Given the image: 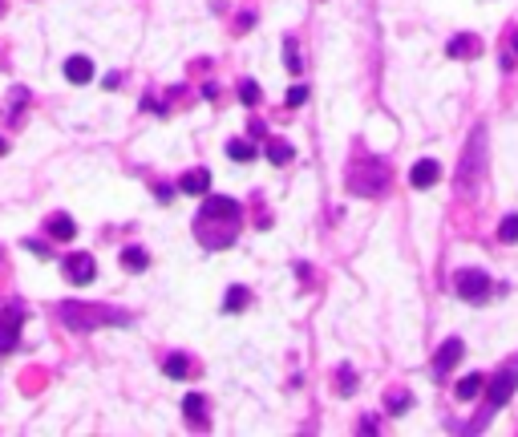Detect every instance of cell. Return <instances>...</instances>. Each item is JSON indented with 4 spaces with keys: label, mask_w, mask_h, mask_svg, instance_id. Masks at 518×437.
Here are the masks:
<instances>
[{
    "label": "cell",
    "mask_w": 518,
    "mask_h": 437,
    "mask_svg": "<svg viewBox=\"0 0 518 437\" xmlns=\"http://www.w3.org/2000/svg\"><path fill=\"white\" fill-rule=\"evenodd\" d=\"M336 393L340 397H353L356 393V372L348 369V365H344V369H340V381H336Z\"/></svg>",
    "instance_id": "22"
},
{
    "label": "cell",
    "mask_w": 518,
    "mask_h": 437,
    "mask_svg": "<svg viewBox=\"0 0 518 437\" xmlns=\"http://www.w3.org/2000/svg\"><path fill=\"white\" fill-rule=\"evenodd\" d=\"M478 49H482V41H478L474 32H457L450 45H446V53L457 57V61H469V57H478Z\"/></svg>",
    "instance_id": "12"
},
{
    "label": "cell",
    "mask_w": 518,
    "mask_h": 437,
    "mask_svg": "<svg viewBox=\"0 0 518 437\" xmlns=\"http://www.w3.org/2000/svg\"><path fill=\"white\" fill-rule=\"evenodd\" d=\"M203 409H207V401H203L198 393L182 401V413H187V421H194V425H207V413H203Z\"/></svg>",
    "instance_id": "19"
},
{
    "label": "cell",
    "mask_w": 518,
    "mask_h": 437,
    "mask_svg": "<svg viewBox=\"0 0 518 437\" xmlns=\"http://www.w3.org/2000/svg\"><path fill=\"white\" fill-rule=\"evenodd\" d=\"M388 182V170L385 162H372V158H360L353 162V170H348V191L353 194H381Z\"/></svg>",
    "instance_id": "3"
},
{
    "label": "cell",
    "mask_w": 518,
    "mask_h": 437,
    "mask_svg": "<svg viewBox=\"0 0 518 437\" xmlns=\"http://www.w3.org/2000/svg\"><path fill=\"white\" fill-rule=\"evenodd\" d=\"M291 154H296V150H291V142H284V138L267 142V158H272L275 166H288V162H291Z\"/></svg>",
    "instance_id": "20"
},
{
    "label": "cell",
    "mask_w": 518,
    "mask_h": 437,
    "mask_svg": "<svg viewBox=\"0 0 518 437\" xmlns=\"http://www.w3.org/2000/svg\"><path fill=\"white\" fill-rule=\"evenodd\" d=\"M284 65H288L291 73H300V57H296V45L288 41V53H284Z\"/></svg>",
    "instance_id": "27"
},
{
    "label": "cell",
    "mask_w": 518,
    "mask_h": 437,
    "mask_svg": "<svg viewBox=\"0 0 518 437\" xmlns=\"http://www.w3.org/2000/svg\"><path fill=\"white\" fill-rule=\"evenodd\" d=\"M239 101H243V106H255V101H259V85H255V81H239Z\"/></svg>",
    "instance_id": "24"
},
{
    "label": "cell",
    "mask_w": 518,
    "mask_h": 437,
    "mask_svg": "<svg viewBox=\"0 0 518 437\" xmlns=\"http://www.w3.org/2000/svg\"><path fill=\"white\" fill-rule=\"evenodd\" d=\"M4 150H8V142H4V138H0V154H4Z\"/></svg>",
    "instance_id": "29"
},
{
    "label": "cell",
    "mask_w": 518,
    "mask_h": 437,
    "mask_svg": "<svg viewBox=\"0 0 518 437\" xmlns=\"http://www.w3.org/2000/svg\"><path fill=\"white\" fill-rule=\"evenodd\" d=\"M0 8H4V4H0Z\"/></svg>",
    "instance_id": "30"
},
{
    "label": "cell",
    "mask_w": 518,
    "mask_h": 437,
    "mask_svg": "<svg viewBox=\"0 0 518 437\" xmlns=\"http://www.w3.org/2000/svg\"><path fill=\"white\" fill-rule=\"evenodd\" d=\"M65 81H69V85H89V81H94V61H89V57H69V61H65Z\"/></svg>",
    "instance_id": "11"
},
{
    "label": "cell",
    "mask_w": 518,
    "mask_h": 437,
    "mask_svg": "<svg viewBox=\"0 0 518 437\" xmlns=\"http://www.w3.org/2000/svg\"><path fill=\"white\" fill-rule=\"evenodd\" d=\"M122 267H126V272H146V267H150V255H146L142 247H126V251H122Z\"/></svg>",
    "instance_id": "18"
},
{
    "label": "cell",
    "mask_w": 518,
    "mask_h": 437,
    "mask_svg": "<svg viewBox=\"0 0 518 437\" xmlns=\"http://www.w3.org/2000/svg\"><path fill=\"white\" fill-rule=\"evenodd\" d=\"M162 372H166L170 381H187V376H191V360H187L182 353H170L166 356V365H162Z\"/></svg>",
    "instance_id": "15"
},
{
    "label": "cell",
    "mask_w": 518,
    "mask_h": 437,
    "mask_svg": "<svg viewBox=\"0 0 518 437\" xmlns=\"http://www.w3.org/2000/svg\"><path fill=\"white\" fill-rule=\"evenodd\" d=\"M49 235H53V239H73V235H77V223H73V219H69V215H53V219H49Z\"/></svg>",
    "instance_id": "16"
},
{
    "label": "cell",
    "mask_w": 518,
    "mask_h": 437,
    "mask_svg": "<svg viewBox=\"0 0 518 437\" xmlns=\"http://www.w3.org/2000/svg\"><path fill=\"white\" fill-rule=\"evenodd\" d=\"M304 101H308V89H304V85L288 89V106H304Z\"/></svg>",
    "instance_id": "26"
},
{
    "label": "cell",
    "mask_w": 518,
    "mask_h": 437,
    "mask_svg": "<svg viewBox=\"0 0 518 437\" xmlns=\"http://www.w3.org/2000/svg\"><path fill=\"white\" fill-rule=\"evenodd\" d=\"M247 304H251V291H247V288H239V284H235V288H227V296H223V312H243Z\"/></svg>",
    "instance_id": "17"
},
{
    "label": "cell",
    "mask_w": 518,
    "mask_h": 437,
    "mask_svg": "<svg viewBox=\"0 0 518 437\" xmlns=\"http://www.w3.org/2000/svg\"><path fill=\"white\" fill-rule=\"evenodd\" d=\"M457 296L462 300H469V304H482L486 296H490V279H486V272H457Z\"/></svg>",
    "instance_id": "6"
},
{
    "label": "cell",
    "mask_w": 518,
    "mask_h": 437,
    "mask_svg": "<svg viewBox=\"0 0 518 437\" xmlns=\"http://www.w3.org/2000/svg\"><path fill=\"white\" fill-rule=\"evenodd\" d=\"M486 175V126H474L462 162H457V194H474Z\"/></svg>",
    "instance_id": "2"
},
{
    "label": "cell",
    "mask_w": 518,
    "mask_h": 437,
    "mask_svg": "<svg viewBox=\"0 0 518 437\" xmlns=\"http://www.w3.org/2000/svg\"><path fill=\"white\" fill-rule=\"evenodd\" d=\"M20 324H25V312L16 304L0 308V353H13L16 340H20Z\"/></svg>",
    "instance_id": "5"
},
{
    "label": "cell",
    "mask_w": 518,
    "mask_h": 437,
    "mask_svg": "<svg viewBox=\"0 0 518 437\" xmlns=\"http://www.w3.org/2000/svg\"><path fill=\"white\" fill-rule=\"evenodd\" d=\"M65 279L69 284H89L97 275V263H94V255H85V251H73V255H65Z\"/></svg>",
    "instance_id": "8"
},
{
    "label": "cell",
    "mask_w": 518,
    "mask_h": 437,
    "mask_svg": "<svg viewBox=\"0 0 518 437\" xmlns=\"http://www.w3.org/2000/svg\"><path fill=\"white\" fill-rule=\"evenodd\" d=\"M498 239H502V243H518V215H506V219H502Z\"/></svg>",
    "instance_id": "23"
},
{
    "label": "cell",
    "mask_w": 518,
    "mask_h": 437,
    "mask_svg": "<svg viewBox=\"0 0 518 437\" xmlns=\"http://www.w3.org/2000/svg\"><path fill=\"white\" fill-rule=\"evenodd\" d=\"M198 215H207V219H239V203L227 198V194H203V210Z\"/></svg>",
    "instance_id": "9"
},
{
    "label": "cell",
    "mask_w": 518,
    "mask_h": 437,
    "mask_svg": "<svg viewBox=\"0 0 518 437\" xmlns=\"http://www.w3.org/2000/svg\"><path fill=\"white\" fill-rule=\"evenodd\" d=\"M227 154H231L235 162H251L255 158V146L243 142V138H231V142H227Z\"/></svg>",
    "instance_id": "21"
},
{
    "label": "cell",
    "mask_w": 518,
    "mask_h": 437,
    "mask_svg": "<svg viewBox=\"0 0 518 437\" xmlns=\"http://www.w3.org/2000/svg\"><path fill=\"white\" fill-rule=\"evenodd\" d=\"M57 312H61V324H65V328H73V332L122 328V324H130V312H118V308H97V304H77V300L61 304Z\"/></svg>",
    "instance_id": "1"
},
{
    "label": "cell",
    "mask_w": 518,
    "mask_h": 437,
    "mask_svg": "<svg viewBox=\"0 0 518 437\" xmlns=\"http://www.w3.org/2000/svg\"><path fill=\"white\" fill-rule=\"evenodd\" d=\"M178 191L182 194H210V170H187V175L178 178Z\"/></svg>",
    "instance_id": "13"
},
{
    "label": "cell",
    "mask_w": 518,
    "mask_h": 437,
    "mask_svg": "<svg viewBox=\"0 0 518 437\" xmlns=\"http://www.w3.org/2000/svg\"><path fill=\"white\" fill-rule=\"evenodd\" d=\"M462 356H466V344H462L457 336H450L441 348H437V356H434V376H437V381H441V376H450V372L457 369V360H462Z\"/></svg>",
    "instance_id": "7"
},
{
    "label": "cell",
    "mask_w": 518,
    "mask_h": 437,
    "mask_svg": "<svg viewBox=\"0 0 518 437\" xmlns=\"http://www.w3.org/2000/svg\"><path fill=\"white\" fill-rule=\"evenodd\" d=\"M247 134H251V138H267V126H263L259 118H251V126H247Z\"/></svg>",
    "instance_id": "28"
},
{
    "label": "cell",
    "mask_w": 518,
    "mask_h": 437,
    "mask_svg": "<svg viewBox=\"0 0 518 437\" xmlns=\"http://www.w3.org/2000/svg\"><path fill=\"white\" fill-rule=\"evenodd\" d=\"M437 178H441V166H437L434 158H421V162H413V170H409V182L417 186V191H429Z\"/></svg>",
    "instance_id": "10"
},
{
    "label": "cell",
    "mask_w": 518,
    "mask_h": 437,
    "mask_svg": "<svg viewBox=\"0 0 518 437\" xmlns=\"http://www.w3.org/2000/svg\"><path fill=\"white\" fill-rule=\"evenodd\" d=\"M514 388H518V360L490 381V388H486V405H490V409H502V405L514 397Z\"/></svg>",
    "instance_id": "4"
},
{
    "label": "cell",
    "mask_w": 518,
    "mask_h": 437,
    "mask_svg": "<svg viewBox=\"0 0 518 437\" xmlns=\"http://www.w3.org/2000/svg\"><path fill=\"white\" fill-rule=\"evenodd\" d=\"M482 388H486V376L469 372V376H462V381H457V388H453V393H457V401H474Z\"/></svg>",
    "instance_id": "14"
},
{
    "label": "cell",
    "mask_w": 518,
    "mask_h": 437,
    "mask_svg": "<svg viewBox=\"0 0 518 437\" xmlns=\"http://www.w3.org/2000/svg\"><path fill=\"white\" fill-rule=\"evenodd\" d=\"M409 405H413V397H409V393H393V397H388V413H405Z\"/></svg>",
    "instance_id": "25"
}]
</instances>
